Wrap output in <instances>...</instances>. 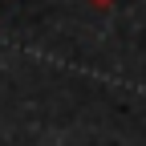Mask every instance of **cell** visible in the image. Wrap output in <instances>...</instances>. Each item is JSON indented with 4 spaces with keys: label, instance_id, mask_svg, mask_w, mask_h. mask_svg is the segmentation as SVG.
Here are the masks:
<instances>
[{
    "label": "cell",
    "instance_id": "obj_1",
    "mask_svg": "<svg viewBox=\"0 0 146 146\" xmlns=\"http://www.w3.org/2000/svg\"><path fill=\"white\" fill-rule=\"evenodd\" d=\"M85 4H94V8H114L118 0H85Z\"/></svg>",
    "mask_w": 146,
    "mask_h": 146
}]
</instances>
